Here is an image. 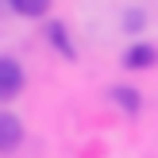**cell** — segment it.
I'll use <instances>...</instances> for the list:
<instances>
[{
    "label": "cell",
    "instance_id": "6da1fadb",
    "mask_svg": "<svg viewBox=\"0 0 158 158\" xmlns=\"http://www.w3.org/2000/svg\"><path fill=\"white\" fill-rule=\"evenodd\" d=\"M23 89V66L15 58H0V100H12Z\"/></svg>",
    "mask_w": 158,
    "mask_h": 158
},
{
    "label": "cell",
    "instance_id": "7a4b0ae2",
    "mask_svg": "<svg viewBox=\"0 0 158 158\" xmlns=\"http://www.w3.org/2000/svg\"><path fill=\"white\" fill-rule=\"evenodd\" d=\"M19 139H23L19 120H15V116H8V112H0V154L15 151V147H19Z\"/></svg>",
    "mask_w": 158,
    "mask_h": 158
},
{
    "label": "cell",
    "instance_id": "3957f363",
    "mask_svg": "<svg viewBox=\"0 0 158 158\" xmlns=\"http://www.w3.org/2000/svg\"><path fill=\"white\" fill-rule=\"evenodd\" d=\"M8 4H12L19 15H27V19H39V15H46L50 0H8Z\"/></svg>",
    "mask_w": 158,
    "mask_h": 158
},
{
    "label": "cell",
    "instance_id": "277c9868",
    "mask_svg": "<svg viewBox=\"0 0 158 158\" xmlns=\"http://www.w3.org/2000/svg\"><path fill=\"white\" fill-rule=\"evenodd\" d=\"M123 62H127L131 69H135V66H151V62H154V46H131Z\"/></svg>",
    "mask_w": 158,
    "mask_h": 158
},
{
    "label": "cell",
    "instance_id": "5b68a950",
    "mask_svg": "<svg viewBox=\"0 0 158 158\" xmlns=\"http://www.w3.org/2000/svg\"><path fill=\"white\" fill-rule=\"evenodd\" d=\"M112 97H116V100H120V104H123V108H127V112H139V97H135V93H123V89H116V93H112Z\"/></svg>",
    "mask_w": 158,
    "mask_h": 158
}]
</instances>
